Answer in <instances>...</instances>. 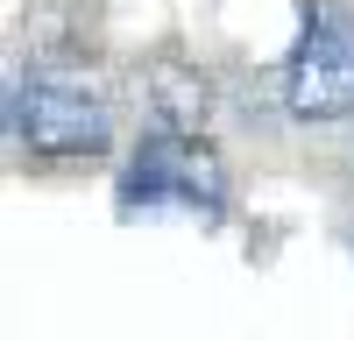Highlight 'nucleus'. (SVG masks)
I'll return each instance as SVG.
<instances>
[{
	"mask_svg": "<svg viewBox=\"0 0 354 340\" xmlns=\"http://www.w3.org/2000/svg\"><path fill=\"white\" fill-rule=\"evenodd\" d=\"M283 106L305 128L354 113V8L347 0H305L298 43L283 57Z\"/></svg>",
	"mask_w": 354,
	"mask_h": 340,
	"instance_id": "2",
	"label": "nucleus"
},
{
	"mask_svg": "<svg viewBox=\"0 0 354 340\" xmlns=\"http://www.w3.org/2000/svg\"><path fill=\"white\" fill-rule=\"evenodd\" d=\"M8 135H15V149L43 156V163H78L113 142V113L78 78H15L8 85Z\"/></svg>",
	"mask_w": 354,
	"mask_h": 340,
	"instance_id": "3",
	"label": "nucleus"
},
{
	"mask_svg": "<svg viewBox=\"0 0 354 340\" xmlns=\"http://www.w3.org/2000/svg\"><path fill=\"white\" fill-rule=\"evenodd\" d=\"M198 213L227 220V163L198 128H149L121 170V213Z\"/></svg>",
	"mask_w": 354,
	"mask_h": 340,
	"instance_id": "1",
	"label": "nucleus"
}]
</instances>
